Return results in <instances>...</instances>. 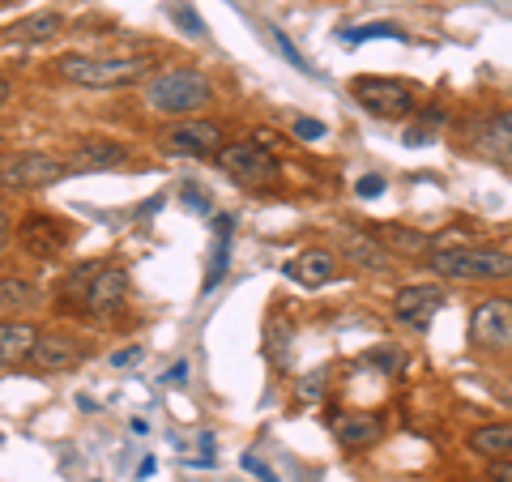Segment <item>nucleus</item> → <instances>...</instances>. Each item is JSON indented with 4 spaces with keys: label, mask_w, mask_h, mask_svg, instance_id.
<instances>
[{
    "label": "nucleus",
    "mask_w": 512,
    "mask_h": 482,
    "mask_svg": "<svg viewBox=\"0 0 512 482\" xmlns=\"http://www.w3.org/2000/svg\"><path fill=\"white\" fill-rule=\"evenodd\" d=\"M171 18L180 22L184 30H192V39H205V22L197 18V13H192L188 5H171Z\"/></svg>",
    "instance_id": "nucleus-24"
},
{
    "label": "nucleus",
    "mask_w": 512,
    "mask_h": 482,
    "mask_svg": "<svg viewBox=\"0 0 512 482\" xmlns=\"http://www.w3.org/2000/svg\"><path fill=\"white\" fill-rule=\"evenodd\" d=\"M9 94H13V86H9V77H0V107L9 103Z\"/></svg>",
    "instance_id": "nucleus-33"
},
{
    "label": "nucleus",
    "mask_w": 512,
    "mask_h": 482,
    "mask_svg": "<svg viewBox=\"0 0 512 482\" xmlns=\"http://www.w3.org/2000/svg\"><path fill=\"white\" fill-rule=\"evenodd\" d=\"M269 35H274V43L282 47V56H286V60H291V64H295V69H299V73H312V69H308V60H303V56L295 52V43H286V35H282V30H269Z\"/></svg>",
    "instance_id": "nucleus-26"
},
{
    "label": "nucleus",
    "mask_w": 512,
    "mask_h": 482,
    "mask_svg": "<svg viewBox=\"0 0 512 482\" xmlns=\"http://www.w3.org/2000/svg\"><path fill=\"white\" fill-rule=\"evenodd\" d=\"M466 444H470V453L487 457V461L512 457V423H483V427H474Z\"/></svg>",
    "instance_id": "nucleus-20"
},
{
    "label": "nucleus",
    "mask_w": 512,
    "mask_h": 482,
    "mask_svg": "<svg viewBox=\"0 0 512 482\" xmlns=\"http://www.w3.org/2000/svg\"><path fill=\"white\" fill-rule=\"evenodd\" d=\"M333 436L346 448H372L384 436V423L372 410H342V414H333Z\"/></svg>",
    "instance_id": "nucleus-14"
},
{
    "label": "nucleus",
    "mask_w": 512,
    "mask_h": 482,
    "mask_svg": "<svg viewBox=\"0 0 512 482\" xmlns=\"http://www.w3.org/2000/svg\"><path fill=\"white\" fill-rule=\"evenodd\" d=\"M60 30H64L60 13L56 9H39V13H26V18L13 22L5 30V39H13V43H52Z\"/></svg>",
    "instance_id": "nucleus-18"
},
{
    "label": "nucleus",
    "mask_w": 512,
    "mask_h": 482,
    "mask_svg": "<svg viewBox=\"0 0 512 482\" xmlns=\"http://www.w3.org/2000/svg\"><path fill=\"white\" fill-rule=\"evenodd\" d=\"M350 94H355L359 107L372 111L376 120H406L419 111V94L406 82H393V77H355Z\"/></svg>",
    "instance_id": "nucleus-4"
},
{
    "label": "nucleus",
    "mask_w": 512,
    "mask_h": 482,
    "mask_svg": "<svg viewBox=\"0 0 512 482\" xmlns=\"http://www.w3.org/2000/svg\"><path fill=\"white\" fill-rule=\"evenodd\" d=\"M56 73L73 86L86 90H124L137 86L154 73L150 56H82V52H64L56 60Z\"/></svg>",
    "instance_id": "nucleus-2"
},
{
    "label": "nucleus",
    "mask_w": 512,
    "mask_h": 482,
    "mask_svg": "<svg viewBox=\"0 0 512 482\" xmlns=\"http://www.w3.org/2000/svg\"><path fill=\"white\" fill-rule=\"evenodd\" d=\"M444 303V286L436 282H414V286H402L393 295V320L402 325H427V316L436 312Z\"/></svg>",
    "instance_id": "nucleus-12"
},
{
    "label": "nucleus",
    "mask_w": 512,
    "mask_h": 482,
    "mask_svg": "<svg viewBox=\"0 0 512 482\" xmlns=\"http://www.w3.org/2000/svg\"><path fill=\"white\" fill-rule=\"evenodd\" d=\"M320 389H325V376H320V372H312L308 380H299V397H303V401H316Z\"/></svg>",
    "instance_id": "nucleus-29"
},
{
    "label": "nucleus",
    "mask_w": 512,
    "mask_h": 482,
    "mask_svg": "<svg viewBox=\"0 0 512 482\" xmlns=\"http://www.w3.org/2000/svg\"><path fill=\"white\" fill-rule=\"evenodd\" d=\"M128 291V269L124 265H94L82 286V308L94 316H111L124 303Z\"/></svg>",
    "instance_id": "nucleus-8"
},
{
    "label": "nucleus",
    "mask_w": 512,
    "mask_h": 482,
    "mask_svg": "<svg viewBox=\"0 0 512 482\" xmlns=\"http://www.w3.org/2000/svg\"><path fill=\"white\" fill-rule=\"evenodd\" d=\"M9 239H13V227H9V218H5V214H0V252H5V248H9Z\"/></svg>",
    "instance_id": "nucleus-32"
},
{
    "label": "nucleus",
    "mask_w": 512,
    "mask_h": 482,
    "mask_svg": "<svg viewBox=\"0 0 512 482\" xmlns=\"http://www.w3.org/2000/svg\"><path fill=\"white\" fill-rule=\"evenodd\" d=\"M487 478H495V482H512V457H495V461H487Z\"/></svg>",
    "instance_id": "nucleus-28"
},
{
    "label": "nucleus",
    "mask_w": 512,
    "mask_h": 482,
    "mask_svg": "<svg viewBox=\"0 0 512 482\" xmlns=\"http://www.w3.org/2000/svg\"><path fill=\"white\" fill-rule=\"evenodd\" d=\"M380 192H384L380 175H363V180H359V197H380Z\"/></svg>",
    "instance_id": "nucleus-30"
},
{
    "label": "nucleus",
    "mask_w": 512,
    "mask_h": 482,
    "mask_svg": "<svg viewBox=\"0 0 512 482\" xmlns=\"http://www.w3.org/2000/svg\"><path fill=\"white\" fill-rule=\"evenodd\" d=\"M427 269L457 282H508L512 278V252L483 248V244H453L427 252Z\"/></svg>",
    "instance_id": "nucleus-3"
},
{
    "label": "nucleus",
    "mask_w": 512,
    "mask_h": 482,
    "mask_svg": "<svg viewBox=\"0 0 512 482\" xmlns=\"http://www.w3.org/2000/svg\"><path fill=\"white\" fill-rule=\"evenodd\" d=\"M64 171V163L56 154H43V150H22V154H9L0 158V188L9 192H35L47 188Z\"/></svg>",
    "instance_id": "nucleus-6"
},
{
    "label": "nucleus",
    "mask_w": 512,
    "mask_h": 482,
    "mask_svg": "<svg viewBox=\"0 0 512 482\" xmlns=\"http://www.w3.org/2000/svg\"><path fill=\"white\" fill-rule=\"evenodd\" d=\"M30 363L39 367V372H64V367H77L82 363V342L69 333H39V346Z\"/></svg>",
    "instance_id": "nucleus-17"
},
{
    "label": "nucleus",
    "mask_w": 512,
    "mask_h": 482,
    "mask_svg": "<svg viewBox=\"0 0 512 482\" xmlns=\"http://www.w3.org/2000/svg\"><path fill=\"white\" fill-rule=\"evenodd\" d=\"M141 99H146L150 111L158 116H197L214 103V82L205 77V69L197 64H167V69H158L146 77V86H141Z\"/></svg>",
    "instance_id": "nucleus-1"
},
{
    "label": "nucleus",
    "mask_w": 512,
    "mask_h": 482,
    "mask_svg": "<svg viewBox=\"0 0 512 482\" xmlns=\"http://www.w3.org/2000/svg\"><path fill=\"white\" fill-rule=\"evenodd\" d=\"M26 308H39V286L30 278H0V312H26Z\"/></svg>",
    "instance_id": "nucleus-22"
},
{
    "label": "nucleus",
    "mask_w": 512,
    "mask_h": 482,
    "mask_svg": "<svg viewBox=\"0 0 512 482\" xmlns=\"http://www.w3.org/2000/svg\"><path fill=\"white\" fill-rule=\"evenodd\" d=\"M141 359V350L133 346V350H116V355H111V367H128V363H137Z\"/></svg>",
    "instance_id": "nucleus-31"
},
{
    "label": "nucleus",
    "mask_w": 512,
    "mask_h": 482,
    "mask_svg": "<svg viewBox=\"0 0 512 482\" xmlns=\"http://www.w3.org/2000/svg\"><path fill=\"white\" fill-rule=\"evenodd\" d=\"M470 337H474V346L495 350V355L512 350V299L495 295V299L478 303L474 320H470Z\"/></svg>",
    "instance_id": "nucleus-7"
},
{
    "label": "nucleus",
    "mask_w": 512,
    "mask_h": 482,
    "mask_svg": "<svg viewBox=\"0 0 512 482\" xmlns=\"http://www.w3.org/2000/svg\"><path fill=\"white\" fill-rule=\"evenodd\" d=\"M184 372H188V363H175V367H171V376H167V380H171V384H175V380H184Z\"/></svg>",
    "instance_id": "nucleus-34"
},
{
    "label": "nucleus",
    "mask_w": 512,
    "mask_h": 482,
    "mask_svg": "<svg viewBox=\"0 0 512 482\" xmlns=\"http://www.w3.org/2000/svg\"><path fill=\"white\" fill-rule=\"evenodd\" d=\"M291 133H295L299 141H320V137H329V133H325V124H320V120H308V116H299V120L291 124Z\"/></svg>",
    "instance_id": "nucleus-25"
},
{
    "label": "nucleus",
    "mask_w": 512,
    "mask_h": 482,
    "mask_svg": "<svg viewBox=\"0 0 512 482\" xmlns=\"http://www.w3.org/2000/svg\"><path fill=\"white\" fill-rule=\"evenodd\" d=\"M402 30L393 22H367V26H350L346 30V43H367V39H397Z\"/></svg>",
    "instance_id": "nucleus-23"
},
{
    "label": "nucleus",
    "mask_w": 512,
    "mask_h": 482,
    "mask_svg": "<svg viewBox=\"0 0 512 482\" xmlns=\"http://www.w3.org/2000/svg\"><path fill=\"white\" fill-rule=\"evenodd\" d=\"M35 346H39V329L30 325V320H18V316L0 320V363H5V367L30 363Z\"/></svg>",
    "instance_id": "nucleus-16"
},
{
    "label": "nucleus",
    "mask_w": 512,
    "mask_h": 482,
    "mask_svg": "<svg viewBox=\"0 0 512 482\" xmlns=\"http://www.w3.org/2000/svg\"><path fill=\"white\" fill-rule=\"evenodd\" d=\"M0 367H5V363H0Z\"/></svg>",
    "instance_id": "nucleus-36"
},
{
    "label": "nucleus",
    "mask_w": 512,
    "mask_h": 482,
    "mask_svg": "<svg viewBox=\"0 0 512 482\" xmlns=\"http://www.w3.org/2000/svg\"><path fill=\"white\" fill-rule=\"evenodd\" d=\"M367 363H376V367H384V372H393V367L402 363V355H397V350H389V346H380V350H372V355H367Z\"/></svg>",
    "instance_id": "nucleus-27"
},
{
    "label": "nucleus",
    "mask_w": 512,
    "mask_h": 482,
    "mask_svg": "<svg viewBox=\"0 0 512 482\" xmlns=\"http://www.w3.org/2000/svg\"><path fill=\"white\" fill-rule=\"evenodd\" d=\"M478 150H483V158H491V163L512 167V111H495L487 120L483 137H478Z\"/></svg>",
    "instance_id": "nucleus-19"
},
{
    "label": "nucleus",
    "mask_w": 512,
    "mask_h": 482,
    "mask_svg": "<svg viewBox=\"0 0 512 482\" xmlns=\"http://www.w3.org/2000/svg\"><path fill=\"white\" fill-rule=\"evenodd\" d=\"M163 137H167V146L175 154H188V158H205V154L222 150V128L214 120H197V116L175 120Z\"/></svg>",
    "instance_id": "nucleus-9"
},
{
    "label": "nucleus",
    "mask_w": 512,
    "mask_h": 482,
    "mask_svg": "<svg viewBox=\"0 0 512 482\" xmlns=\"http://www.w3.org/2000/svg\"><path fill=\"white\" fill-rule=\"evenodd\" d=\"M128 163V146L111 137H82L69 150V171L77 175H94V171H116Z\"/></svg>",
    "instance_id": "nucleus-10"
},
{
    "label": "nucleus",
    "mask_w": 512,
    "mask_h": 482,
    "mask_svg": "<svg viewBox=\"0 0 512 482\" xmlns=\"http://www.w3.org/2000/svg\"><path fill=\"white\" fill-rule=\"evenodd\" d=\"M372 235H376L393 256H427V252H431V235L410 231V227H397V222H389V227H380V231H372Z\"/></svg>",
    "instance_id": "nucleus-21"
},
{
    "label": "nucleus",
    "mask_w": 512,
    "mask_h": 482,
    "mask_svg": "<svg viewBox=\"0 0 512 482\" xmlns=\"http://www.w3.org/2000/svg\"><path fill=\"white\" fill-rule=\"evenodd\" d=\"M218 163L235 184H244V188H261L265 192V188L278 184V158L269 154L265 146H256V141H231V146H222Z\"/></svg>",
    "instance_id": "nucleus-5"
},
{
    "label": "nucleus",
    "mask_w": 512,
    "mask_h": 482,
    "mask_svg": "<svg viewBox=\"0 0 512 482\" xmlns=\"http://www.w3.org/2000/svg\"><path fill=\"white\" fill-rule=\"evenodd\" d=\"M18 244L30 252V256H39V261H52V256H60L64 252V227L60 222H52L47 214H30L22 227H18Z\"/></svg>",
    "instance_id": "nucleus-13"
},
{
    "label": "nucleus",
    "mask_w": 512,
    "mask_h": 482,
    "mask_svg": "<svg viewBox=\"0 0 512 482\" xmlns=\"http://www.w3.org/2000/svg\"><path fill=\"white\" fill-rule=\"evenodd\" d=\"M474 482H495V478H487V474H483V478H474Z\"/></svg>",
    "instance_id": "nucleus-35"
},
{
    "label": "nucleus",
    "mask_w": 512,
    "mask_h": 482,
    "mask_svg": "<svg viewBox=\"0 0 512 482\" xmlns=\"http://www.w3.org/2000/svg\"><path fill=\"white\" fill-rule=\"evenodd\" d=\"M286 278L291 282H299V286H308V291H316V286H325V282H333L342 273V265H338V252L333 248H308V252H299L295 261H286Z\"/></svg>",
    "instance_id": "nucleus-11"
},
{
    "label": "nucleus",
    "mask_w": 512,
    "mask_h": 482,
    "mask_svg": "<svg viewBox=\"0 0 512 482\" xmlns=\"http://www.w3.org/2000/svg\"><path fill=\"white\" fill-rule=\"evenodd\" d=\"M338 252L346 256L350 265H359L363 273H389L393 269V252L380 244L376 235H359V231H346L338 239Z\"/></svg>",
    "instance_id": "nucleus-15"
}]
</instances>
